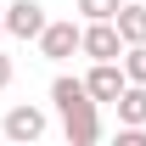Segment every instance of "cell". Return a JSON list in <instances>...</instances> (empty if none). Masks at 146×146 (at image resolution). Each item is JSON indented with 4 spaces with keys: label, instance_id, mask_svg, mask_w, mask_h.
Returning a JSON list of instances; mask_svg holds the SVG:
<instances>
[{
    "label": "cell",
    "instance_id": "11",
    "mask_svg": "<svg viewBox=\"0 0 146 146\" xmlns=\"http://www.w3.org/2000/svg\"><path fill=\"white\" fill-rule=\"evenodd\" d=\"M11 73H17V68H11V56L0 51V90H6V84H11Z\"/></svg>",
    "mask_w": 146,
    "mask_h": 146
},
{
    "label": "cell",
    "instance_id": "9",
    "mask_svg": "<svg viewBox=\"0 0 146 146\" xmlns=\"http://www.w3.org/2000/svg\"><path fill=\"white\" fill-rule=\"evenodd\" d=\"M118 6H124V0H79V17L101 23V17H118Z\"/></svg>",
    "mask_w": 146,
    "mask_h": 146
},
{
    "label": "cell",
    "instance_id": "10",
    "mask_svg": "<svg viewBox=\"0 0 146 146\" xmlns=\"http://www.w3.org/2000/svg\"><path fill=\"white\" fill-rule=\"evenodd\" d=\"M124 73L135 79V84H146V45H129L124 51Z\"/></svg>",
    "mask_w": 146,
    "mask_h": 146
},
{
    "label": "cell",
    "instance_id": "4",
    "mask_svg": "<svg viewBox=\"0 0 146 146\" xmlns=\"http://www.w3.org/2000/svg\"><path fill=\"white\" fill-rule=\"evenodd\" d=\"M45 6H39V0H11V6H6V34L11 39H39L45 34Z\"/></svg>",
    "mask_w": 146,
    "mask_h": 146
},
{
    "label": "cell",
    "instance_id": "1",
    "mask_svg": "<svg viewBox=\"0 0 146 146\" xmlns=\"http://www.w3.org/2000/svg\"><path fill=\"white\" fill-rule=\"evenodd\" d=\"M51 101H56V118H62V129H68L73 146H96V141H101V101L90 96L84 79L56 73V79H51Z\"/></svg>",
    "mask_w": 146,
    "mask_h": 146
},
{
    "label": "cell",
    "instance_id": "2",
    "mask_svg": "<svg viewBox=\"0 0 146 146\" xmlns=\"http://www.w3.org/2000/svg\"><path fill=\"white\" fill-rule=\"evenodd\" d=\"M79 51L90 56V62H124V34H118V23L101 17V23H84V39H79Z\"/></svg>",
    "mask_w": 146,
    "mask_h": 146
},
{
    "label": "cell",
    "instance_id": "8",
    "mask_svg": "<svg viewBox=\"0 0 146 146\" xmlns=\"http://www.w3.org/2000/svg\"><path fill=\"white\" fill-rule=\"evenodd\" d=\"M112 107H118V124H141V129H146V84H135V79H129V90L118 96Z\"/></svg>",
    "mask_w": 146,
    "mask_h": 146
},
{
    "label": "cell",
    "instance_id": "12",
    "mask_svg": "<svg viewBox=\"0 0 146 146\" xmlns=\"http://www.w3.org/2000/svg\"><path fill=\"white\" fill-rule=\"evenodd\" d=\"M0 39H11V34H6V6H0Z\"/></svg>",
    "mask_w": 146,
    "mask_h": 146
},
{
    "label": "cell",
    "instance_id": "3",
    "mask_svg": "<svg viewBox=\"0 0 146 146\" xmlns=\"http://www.w3.org/2000/svg\"><path fill=\"white\" fill-rule=\"evenodd\" d=\"M79 39H84V23H45L39 56H45V62H68V56L79 51Z\"/></svg>",
    "mask_w": 146,
    "mask_h": 146
},
{
    "label": "cell",
    "instance_id": "7",
    "mask_svg": "<svg viewBox=\"0 0 146 146\" xmlns=\"http://www.w3.org/2000/svg\"><path fill=\"white\" fill-rule=\"evenodd\" d=\"M112 23H118V34H124V45H146V6H135V0H124Z\"/></svg>",
    "mask_w": 146,
    "mask_h": 146
},
{
    "label": "cell",
    "instance_id": "5",
    "mask_svg": "<svg viewBox=\"0 0 146 146\" xmlns=\"http://www.w3.org/2000/svg\"><path fill=\"white\" fill-rule=\"evenodd\" d=\"M84 84H90V96L107 107V101H118V96L129 90V73H124V62H90Z\"/></svg>",
    "mask_w": 146,
    "mask_h": 146
},
{
    "label": "cell",
    "instance_id": "6",
    "mask_svg": "<svg viewBox=\"0 0 146 146\" xmlns=\"http://www.w3.org/2000/svg\"><path fill=\"white\" fill-rule=\"evenodd\" d=\"M0 135H6V141H39V135H45V107H28V101H23V107H11L6 112V118H0Z\"/></svg>",
    "mask_w": 146,
    "mask_h": 146
}]
</instances>
